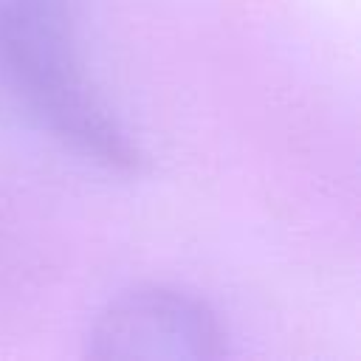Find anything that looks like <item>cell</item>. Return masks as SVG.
<instances>
[{"label":"cell","mask_w":361,"mask_h":361,"mask_svg":"<svg viewBox=\"0 0 361 361\" xmlns=\"http://www.w3.org/2000/svg\"><path fill=\"white\" fill-rule=\"evenodd\" d=\"M85 341L90 358L212 361L226 350V330L203 299L149 285L107 302Z\"/></svg>","instance_id":"cell-2"},{"label":"cell","mask_w":361,"mask_h":361,"mask_svg":"<svg viewBox=\"0 0 361 361\" xmlns=\"http://www.w3.org/2000/svg\"><path fill=\"white\" fill-rule=\"evenodd\" d=\"M0 102H6V93H3V71H0Z\"/></svg>","instance_id":"cell-3"},{"label":"cell","mask_w":361,"mask_h":361,"mask_svg":"<svg viewBox=\"0 0 361 361\" xmlns=\"http://www.w3.org/2000/svg\"><path fill=\"white\" fill-rule=\"evenodd\" d=\"M0 71L6 104L34 118L56 141L124 175L144 169L141 147L82 71L73 0H0Z\"/></svg>","instance_id":"cell-1"}]
</instances>
